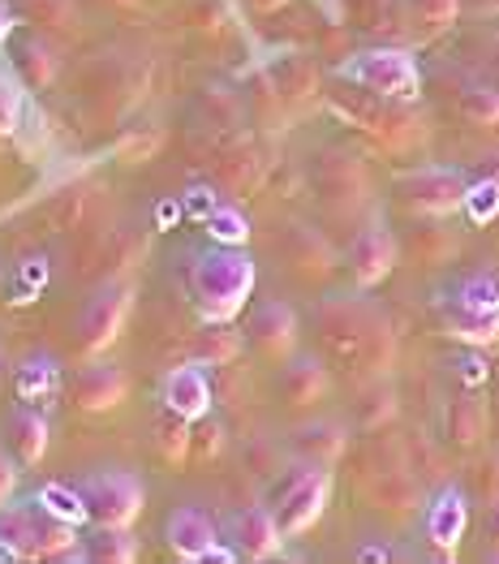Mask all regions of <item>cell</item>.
I'll return each mask as SVG.
<instances>
[{
  "mask_svg": "<svg viewBox=\"0 0 499 564\" xmlns=\"http://www.w3.org/2000/svg\"><path fill=\"white\" fill-rule=\"evenodd\" d=\"M254 281H259V268L241 246H211L194 254V268H189V289L207 324L237 319L254 293Z\"/></svg>",
  "mask_w": 499,
  "mask_h": 564,
  "instance_id": "6da1fadb",
  "label": "cell"
},
{
  "mask_svg": "<svg viewBox=\"0 0 499 564\" xmlns=\"http://www.w3.org/2000/svg\"><path fill=\"white\" fill-rule=\"evenodd\" d=\"M336 74L358 83L362 91L383 95V99H401V104L422 95V69H417L413 52H405V47H366L358 56L340 61Z\"/></svg>",
  "mask_w": 499,
  "mask_h": 564,
  "instance_id": "7a4b0ae2",
  "label": "cell"
},
{
  "mask_svg": "<svg viewBox=\"0 0 499 564\" xmlns=\"http://www.w3.org/2000/svg\"><path fill=\"white\" fill-rule=\"evenodd\" d=\"M327 500H332V470L315 466V462H302L289 478L275 482L272 513L280 521V530L293 539V534H306L323 518Z\"/></svg>",
  "mask_w": 499,
  "mask_h": 564,
  "instance_id": "3957f363",
  "label": "cell"
},
{
  "mask_svg": "<svg viewBox=\"0 0 499 564\" xmlns=\"http://www.w3.org/2000/svg\"><path fill=\"white\" fill-rule=\"evenodd\" d=\"M134 311V281L126 276H112L95 289V297L83 306V319H78V349L95 358L104 354L121 332H126V319Z\"/></svg>",
  "mask_w": 499,
  "mask_h": 564,
  "instance_id": "277c9868",
  "label": "cell"
},
{
  "mask_svg": "<svg viewBox=\"0 0 499 564\" xmlns=\"http://www.w3.org/2000/svg\"><path fill=\"white\" fill-rule=\"evenodd\" d=\"M83 496H87V509H91L95 525H134L142 518V505H147V487L142 478L130 470H95L83 482Z\"/></svg>",
  "mask_w": 499,
  "mask_h": 564,
  "instance_id": "5b68a950",
  "label": "cell"
},
{
  "mask_svg": "<svg viewBox=\"0 0 499 564\" xmlns=\"http://www.w3.org/2000/svg\"><path fill=\"white\" fill-rule=\"evenodd\" d=\"M465 189H469V182L456 169H440V164L417 169V173H409L405 182H401V194H405L417 212H431V216L456 212L465 203Z\"/></svg>",
  "mask_w": 499,
  "mask_h": 564,
  "instance_id": "8992f818",
  "label": "cell"
},
{
  "mask_svg": "<svg viewBox=\"0 0 499 564\" xmlns=\"http://www.w3.org/2000/svg\"><path fill=\"white\" fill-rule=\"evenodd\" d=\"M160 401L169 414H177L185 423H198L211 414V376L203 362H185V367H173L164 376V388H160Z\"/></svg>",
  "mask_w": 499,
  "mask_h": 564,
  "instance_id": "52a82bcc",
  "label": "cell"
},
{
  "mask_svg": "<svg viewBox=\"0 0 499 564\" xmlns=\"http://www.w3.org/2000/svg\"><path fill=\"white\" fill-rule=\"evenodd\" d=\"M422 530H426V543L440 547V552H456V547H460V539H465V530H469V500H465V491H460L456 482L440 487V491L431 496Z\"/></svg>",
  "mask_w": 499,
  "mask_h": 564,
  "instance_id": "ba28073f",
  "label": "cell"
},
{
  "mask_svg": "<svg viewBox=\"0 0 499 564\" xmlns=\"http://www.w3.org/2000/svg\"><path fill=\"white\" fill-rule=\"evenodd\" d=\"M164 543L182 556V561H207L216 547H220V530L211 513L185 505V509H173L169 521H164Z\"/></svg>",
  "mask_w": 499,
  "mask_h": 564,
  "instance_id": "9c48e42d",
  "label": "cell"
},
{
  "mask_svg": "<svg viewBox=\"0 0 499 564\" xmlns=\"http://www.w3.org/2000/svg\"><path fill=\"white\" fill-rule=\"evenodd\" d=\"M289 534L280 530L272 509H241L228 521V543L237 547V556H250V561H268L280 552Z\"/></svg>",
  "mask_w": 499,
  "mask_h": 564,
  "instance_id": "30bf717a",
  "label": "cell"
},
{
  "mask_svg": "<svg viewBox=\"0 0 499 564\" xmlns=\"http://www.w3.org/2000/svg\"><path fill=\"white\" fill-rule=\"evenodd\" d=\"M74 405L78 410H87V414H108V410H117L121 401H126V392H130V383L121 376V367H112V362H87L78 376H74Z\"/></svg>",
  "mask_w": 499,
  "mask_h": 564,
  "instance_id": "8fae6325",
  "label": "cell"
},
{
  "mask_svg": "<svg viewBox=\"0 0 499 564\" xmlns=\"http://www.w3.org/2000/svg\"><path fill=\"white\" fill-rule=\"evenodd\" d=\"M349 268H354L358 284L383 281V276L397 268V241H392V234H388L383 225L362 229L358 241H354V250H349Z\"/></svg>",
  "mask_w": 499,
  "mask_h": 564,
  "instance_id": "7c38bea8",
  "label": "cell"
},
{
  "mask_svg": "<svg viewBox=\"0 0 499 564\" xmlns=\"http://www.w3.org/2000/svg\"><path fill=\"white\" fill-rule=\"evenodd\" d=\"M13 388H18V401L31 405V410H47L56 397H61V367L52 354H26L18 362V376H13Z\"/></svg>",
  "mask_w": 499,
  "mask_h": 564,
  "instance_id": "4fadbf2b",
  "label": "cell"
},
{
  "mask_svg": "<svg viewBox=\"0 0 499 564\" xmlns=\"http://www.w3.org/2000/svg\"><path fill=\"white\" fill-rule=\"evenodd\" d=\"M4 444H9V453L18 457V466H40L47 457V419L44 410H31V405H22V410H13V419H9V431H4Z\"/></svg>",
  "mask_w": 499,
  "mask_h": 564,
  "instance_id": "5bb4252c",
  "label": "cell"
},
{
  "mask_svg": "<svg viewBox=\"0 0 499 564\" xmlns=\"http://www.w3.org/2000/svg\"><path fill=\"white\" fill-rule=\"evenodd\" d=\"M250 340L263 349V354H289L293 349V340H297V315L284 306V302H263L259 311H254V319H250Z\"/></svg>",
  "mask_w": 499,
  "mask_h": 564,
  "instance_id": "9a60e30c",
  "label": "cell"
},
{
  "mask_svg": "<svg viewBox=\"0 0 499 564\" xmlns=\"http://www.w3.org/2000/svg\"><path fill=\"white\" fill-rule=\"evenodd\" d=\"M444 328L453 332L456 340H465V345H491V340H499V311L465 306V302L448 297L444 302Z\"/></svg>",
  "mask_w": 499,
  "mask_h": 564,
  "instance_id": "2e32d148",
  "label": "cell"
},
{
  "mask_svg": "<svg viewBox=\"0 0 499 564\" xmlns=\"http://www.w3.org/2000/svg\"><path fill=\"white\" fill-rule=\"evenodd\" d=\"M87 561L95 564H134L138 561V539L130 525H95L87 539Z\"/></svg>",
  "mask_w": 499,
  "mask_h": 564,
  "instance_id": "e0dca14e",
  "label": "cell"
},
{
  "mask_svg": "<svg viewBox=\"0 0 499 564\" xmlns=\"http://www.w3.org/2000/svg\"><path fill=\"white\" fill-rule=\"evenodd\" d=\"M293 448L315 466H332L345 453V431L336 423H311L293 435Z\"/></svg>",
  "mask_w": 499,
  "mask_h": 564,
  "instance_id": "ac0fdd59",
  "label": "cell"
},
{
  "mask_svg": "<svg viewBox=\"0 0 499 564\" xmlns=\"http://www.w3.org/2000/svg\"><path fill=\"white\" fill-rule=\"evenodd\" d=\"M31 500H40L47 513H56V518L74 521V525H83V521L91 518V509H87V496H83V487H74V482H44Z\"/></svg>",
  "mask_w": 499,
  "mask_h": 564,
  "instance_id": "d6986e66",
  "label": "cell"
},
{
  "mask_svg": "<svg viewBox=\"0 0 499 564\" xmlns=\"http://www.w3.org/2000/svg\"><path fill=\"white\" fill-rule=\"evenodd\" d=\"M18 74H22V83L35 87V91H44L47 83L56 78V56H52V47H47L44 35H31L26 44L18 47Z\"/></svg>",
  "mask_w": 499,
  "mask_h": 564,
  "instance_id": "ffe728a7",
  "label": "cell"
},
{
  "mask_svg": "<svg viewBox=\"0 0 499 564\" xmlns=\"http://www.w3.org/2000/svg\"><path fill=\"white\" fill-rule=\"evenodd\" d=\"M280 388H284V397H289L293 405H306V401L323 397V388H327V376H323V367H318L315 358H297L293 367H284V376H280Z\"/></svg>",
  "mask_w": 499,
  "mask_h": 564,
  "instance_id": "44dd1931",
  "label": "cell"
},
{
  "mask_svg": "<svg viewBox=\"0 0 499 564\" xmlns=\"http://www.w3.org/2000/svg\"><path fill=\"white\" fill-rule=\"evenodd\" d=\"M47 289V254H26L18 259L13 276H9V302L13 306H31Z\"/></svg>",
  "mask_w": 499,
  "mask_h": 564,
  "instance_id": "7402d4cb",
  "label": "cell"
},
{
  "mask_svg": "<svg viewBox=\"0 0 499 564\" xmlns=\"http://www.w3.org/2000/svg\"><path fill=\"white\" fill-rule=\"evenodd\" d=\"M203 229H207V237H211L216 246H246V241H250V216H246L241 207H232V203H220V207L203 220Z\"/></svg>",
  "mask_w": 499,
  "mask_h": 564,
  "instance_id": "603a6c76",
  "label": "cell"
},
{
  "mask_svg": "<svg viewBox=\"0 0 499 564\" xmlns=\"http://www.w3.org/2000/svg\"><path fill=\"white\" fill-rule=\"evenodd\" d=\"M151 444H155V453H160L169 466H185V457H189V444H194V435H189V423H185V419H177V414L160 419V423H155V435H151Z\"/></svg>",
  "mask_w": 499,
  "mask_h": 564,
  "instance_id": "cb8c5ba5",
  "label": "cell"
},
{
  "mask_svg": "<svg viewBox=\"0 0 499 564\" xmlns=\"http://www.w3.org/2000/svg\"><path fill=\"white\" fill-rule=\"evenodd\" d=\"M478 435H482V405L474 397L453 401L448 405V440L469 448V444H478Z\"/></svg>",
  "mask_w": 499,
  "mask_h": 564,
  "instance_id": "d4e9b609",
  "label": "cell"
},
{
  "mask_svg": "<svg viewBox=\"0 0 499 564\" xmlns=\"http://www.w3.org/2000/svg\"><path fill=\"white\" fill-rule=\"evenodd\" d=\"M465 216L474 220V225H491L499 216V182L496 177H478V182H469L465 189Z\"/></svg>",
  "mask_w": 499,
  "mask_h": 564,
  "instance_id": "484cf974",
  "label": "cell"
},
{
  "mask_svg": "<svg viewBox=\"0 0 499 564\" xmlns=\"http://www.w3.org/2000/svg\"><path fill=\"white\" fill-rule=\"evenodd\" d=\"M18 13L44 31H65L74 22V0H18Z\"/></svg>",
  "mask_w": 499,
  "mask_h": 564,
  "instance_id": "4316f807",
  "label": "cell"
},
{
  "mask_svg": "<svg viewBox=\"0 0 499 564\" xmlns=\"http://www.w3.org/2000/svg\"><path fill=\"white\" fill-rule=\"evenodd\" d=\"M237 354H241V336L228 332L225 324H216V332H207L203 345H198V362H203V367H225Z\"/></svg>",
  "mask_w": 499,
  "mask_h": 564,
  "instance_id": "83f0119b",
  "label": "cell"
},
{
  "mask_svg": "<svg viewBox=\"0 0 499 564\" xmlns=\"http://www.w3.org/2000/svg\"><path fill=\"white\" fill-rule=\"evenodd\" d=\"M22 87L9 69H0V139H13L18 126H22Z\"/></svg>",
  "mask_w": 499,
  "mask_h": 564,
  "instance_id": "f1b7e54d",
  "label": "cell"
},
{
  "mask_svg": "<svg viewBox=\"0 0 499 564\" xmlns=\"http://www.w3.org/2000/svg\"><path fill=\"white\" fill-rule=\"evenodd\" d=\"M453 297L465 302V306H491V311H499V281L487 276V272H474V276H465V281L456 284Z\"/></svg>",
  "mask_w": 499,
  "mask_h": 564,
  "instance_id": "f546056e",
  "label": "cell"
},
{
  "mask_svg": "<svg viewBox=\"0 0 499 564\" xmlns=\"http://www.w3.org/2000/svg\"><path fill=\"white\" fill-rule=\"evenodd\" d=\"M460 112L469 117V121H478V126H491L499 117V95L487 91V87H465L460 95Z\"/></svg>",
  "mask_w": 499,
  "mask_h": 564,
  "instance_id": "4dcf8cb0",
  "label": "cell"
},
{
  "mask_svg": "<svg viewBox=\"0 0 499 564\" xmlns=\"http://www.w3.org/2000/svg\"><path fill=\"white\" fill-rule=\"evenodd\" d=\"M182 207H185V220H198V225H203V220H207V216L220 207V194L198 182V186H189L182 194Z\"/></svg>",
  "mask_w": 499,
  "mask_h": 564,
  "instance_id": "1f68e13d",
  "label": "cell"
},
{
  "mask_svg": "<svg viewBox=\"0 0 499 564\" xmlns=\"http://www.w3.org/2000/svg\"><path fill=\"white\" fill-rule=\"evenodd\" d=\"M13 491H18V457L4 453V444H0V509L13 500Z\"/></svg>",
  "mask_w": 499,
  "mask_h": 564,
  "instance_id": "d6a6232c",
  "label": "cell"
},
{
  "mask_svg": "<svg viewBox=\"0 0 499 564\" xmlns=\"http://www.w3.org/2000/svg\"><path fill=\"white\" fill-rule=\"evenodd\" d=\"M413 9H417L431 26H444V22H453L456 0H413Z\"/></svg>",
  "mask_w": 499,
  "mask_h": 564,
  "instance_id": "836d02e7",
  "label": "cell"
},
{
  "mask_svg": "<svg viewBox=\"0 0 499 564\" xmlns=\"http://www.w3.org/2000/svg\"><path fill=\"white\" fill-rule=\"evenodd\" d=\"M456 371H460L465 383H482V379H487V362H482L478 354H465V358L456 362Z\"/></svg>",
  "mask_w": 499,
  "mask_h": 564,
  "instance_id": "e575fe53",
  "label": "cell"
},
{
  "mask_svg": "<svg viewBox=\"0 0 499 564\" xmlns=\"http://www.w3.org/2000/svg\"><path fill=\"white\" fill-rule=\"evenodd\" d=\"M155 216H160V229H169L173 220H182L185 207H182V203H173V198H169V203H160V212H155Z\"/></svg>",
  "mask_w": 499,
  "mask_h": 564,
  "instance_id": "d590c367",
  "label": "cell"
},
{
  "mask_svg": "<svg viewBox=\"0 0 499 564\" xmlns=\"http://www.w3.org/2000/svg\"><path fill=\"white\" fill-rule=\"evenodd\" d=\"M13 35V9L0 0V47H4V40Z\"/></svg>",
  "mask_w": 499,
  "mask_h": 564,
  "instance_id": "8d00e7d4",
  "label": "cell"
},
{
  "mask_svg": "<svg viewBox=\"0 0 499 564\" xmlns=\"http://www.w3.org/2000/svg\"><path fill=\"white\" fill-rule=\"evenodd\" d=\"M487 539H491V547H496V556H499V505H491V518H487Z\"/></svg>",
  "mask_w": 499,
  "mask_h": 564,
  "instance_id": "74e56055",
  "label": "cell"
},
{
  "mask_svg": "<svg viewBox=\"0 0 499 564\" xmlns=\"http://www.w3.org/2000/svg\"><path fill=\"white\" fill-rule=\"evenodd\" d=\"M104 4H138V0H104Z\"/></svg>",
  "mask_w": 499,
  "mask_h": 564,
  "instance_id": "f35d334b",
  "label": "cell"
},
{
  "mask_svg": "<svg viewBox=\"0 0 499 564\" xmlns=\"http://www.w3.org/2000/svg\"><path fill=\"white\" fill-rule=\"evenodd\" d=\"M0 276H4V272H0Z\"/></svg>",
  "mask_w": 499,
  "mask_h": 564,
  "instance_id": "ab89813d",
  "label": "cell"
}]
</instances>
